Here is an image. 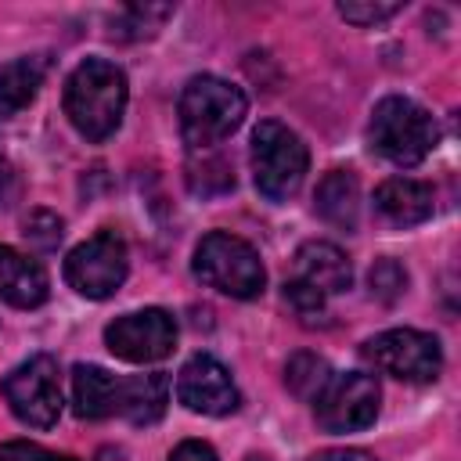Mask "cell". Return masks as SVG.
Segmentation results:
<instances>
[{
  "mask_svg": "<svg viewBox=\"0 0 461 461\" xmlns=\"http://www.w3.org/2000/svg\"><path fill=\"white\" fill-rule=\"evenodd\" d=\"M126 72L104 58H86L65 79V115L86 140H108L126 112Z\"/></svg>",
  "mask_w": 461,
  "mask_h": 461,
  "instance_id": "6da1fadb",
  "label": "cell"
},
{
  "mask_svg": "<svg viewBox=\"0 0 461 461\" xmlns=\"http://www.w3.org/2000/svg\"><path fill=\"white\" fill-rule=\"evenodd\" d=\"M306 166H310V151L295 130L274 119L252 130V176L263 198L270 202L292 198L306 176Z\"/></svg>",
  "mask_w": 461,
  "mask_h": 461,
  "instance_id": "5b68a950",
  "label": "cell"
},
{
  "mask_svg": "<svg viewBox=\"0 0 461 461\" xmlns=\"http://www.w3.org/2000/svg\"><path fill=\"white\" fill-rule=\"evenodd\" d=\"M176 400L194 411V414H209V418H223V414H234L238 403H241V393L230 378V371L209 357V353H198L191 357L180 375H176Z\"/></svg>",
  "mask_w": 461,
  "mask_h": 461,
  "instance_id": "8fae6325",
  "label": "cell"
},
{
  "mask_svg": "<svg viewBox=\"0 0 461 461\" xmlns=\"http://www.w3.org/2000/svg\"><path fill=\"white\" fill-rule=\"evenodd\" d=\"M313 209L331 227L357 230V220H360V184H357L353 169L324 173V180L317 184V194H313Z\"/></svg>",
  "mask_w": 461,
  "mask_h": 461,
  "instance_id": "2e32d148",
  "label": "cell"
},
{
  "mask_svg": "<svg viewBox=\"0 0 461 461\" xmlns=\"http://www.w3.org/2000/svg\"><path fill=\"white\" fill-rule=\"evenodd\" d=\"M328 364L317 357V353H295L292 360H288V367H285V385H288V393L292 396H299V400H313L317 393H321V385L328 382Z\"/></svg>",
  "mask_w": 461,
  "mask_h": 461,
  "instance_id": "d6986e66",
  "label": "cell"
},
{
  "mask_svg": "<svg viewBox=\"0 0 461 461\" xmlns=\"http://www.w3.org/2000/svg\"><path fill=\"white\" fill-rule=\"evenodd\" d=\"M173 14V7H151V4H133V7H126V11H119V18L112 22L115 29H112V36H119V40H140V36H151L166 18Z\"/></svg>",
  "mask_w": 461,
  "mask_h": 461,
  "instance_id": "ffe728a7",
  "label": "cell"
},
{
  "mask_svg": "<svg viewBox=\"0 0 461 461\" xmlns=\"http://www.w3.org/2000/svg\"><path fill=\"white\" fill-rule=\"evenodd\" d=\"M292 281H303L306 288H313V292H321L328 299V295H339V292H346L353 285V267H349V256L339 245L306 241L295 252Z\"/></svg>",
  "mask_w": 461,
  "mask_h": 461,
  "instance_id": "7c38bea8",
  "label": "cell"
},
{
  "mask_svg": "<svg viewBox=\"0 0 461 461\" xmlns=\"http://www.w3.org/2000/svg\"><path fill=\"white\" fill-rule=\"evenodd\" d=\"M122 403V378L97 364H76L72 367V407L86 421H101L119 414Z\"/></svg>",
  "mask_w": 461,
  "mask_h": 461,
  "instance_id": "9a60e30c",
  "label": "cell"
},
{
  "mask_svg": "<svg viewBox=\"0 0 461 461\" xmlns=\"http://www.w3.org/2000/svg\"><path fill=\"white\" fill-rule=\"evenodd\" d=\"M47 292H50L47 270L32 256H25L11 245H0V299L4 303L18 306V310H32L47 299Z\"/></svg>",
  "mask_w": 461,
  "mask_h": 461,
  "instance_id": "5bb4252c",
  "label": "cell"
},
{
  "mask_svg": "<svg viewBox=\"0 0 461 461\" xmlns=\"http://www.w3.org/2000/svg\"><path fill=\"white\" fill-rule=\"evenodd\" d=\"M364 360L400 382H436L443 371L439 339L418 328H389L364 342Z\"/></svg>",
  "mask_w": 461,
  "mask_h": 461,
  "instance_id": "52a82bcc",
  "label": "cell"
},
{
  "mask_svg": "<svg viewBox=\"0 0 461 461\" xmlns=\"http://www.w3.org/2000/svg\"><path fill=\"white\" fill-rule=\"evenodd\" d=\"M249 112L245 94L220 76H194L180 94V133L187 148L205 151L227 140Z\"/></svg>",
  "mask_w": 461,
  "mask_h": 461,
  "instance_id": "7a4b0ae2",
  "label": "cell"
},
{
  "mask_svg": "<svg viewBox=\"0 0 461 461\" xmlns=\"http://www.w3.org/2000/svg\"><path fill=\"white\" fill-rule=\"evenodd\" d=\"M169 461H216V450L209 443H202V439H184V443L173 447Z\"/></svg>",
  "mask_w": 461,
  "mask_h": 461,
  "instance_id": "4316f807",
  "label": "cell"
},
{
  "mask_svg": "<svg viewBox=\"0 0 461 461\" xmlns=\"http://www.w3.org/2000/svg\"><path fill=\"white\" fill-rule=\"evenodd\" d=\"M285 299L292 303V310L303 317V321H313V317H324V295L306 288L303 281H285Z\"/></svg>",
  "mask_w": 461,
  "mask_h": 461,
  "instance_id": "d4e9b609",
  "label": "cell"
},
{
  "mask_svg": "<svg viewBox=\"0 0 461 461\" xmlns=\"http://www.w3.org/2000/svg\"><path fill=\"white\" fill-rule=\"evenodd\" d=\"M191 270L202 285H209L230 299H256L267 285L259 252L245 238H234L227 230H212L198 241Z\"/></svg>",
  "mask_w": 461,
  "mask_h": 461,
  "instance_id": "277c9868",
  "label": "cell"
},
{
  "mask_svg": "<svg viewBox=\"0 0 461 461\" xmlns=\"http://www.w3.org/2000/svg\"><path fill=\"white\" fill-rule=\"evenodd\" d=\"M209 180H216V191H230L234 187V173L223 158H202V162H191L187 166V184L194 194H212Z\"/></svg>",
  "mask_w": 461,
  "mask_h": 461,
  "instance_id": "44dd1931",
  "label": "cell"
},
{
  "mask_svg": "<svg viewBox=\"0 0 461 461\" xmlns=\"http://www.w3.org/2000/svg\"><path fill=\"white\" fill-rule=\"evenodd\" d=\"M310 461H375L367 450H353V447H346V450H321V454H313Z\"/></svg>",
  "mask_w": 461,
  "mask_h": 461,
  "instance_id": "83f0119b",
  "label": "cell"
},
{
  "mask_svg": "<svg viewBox=\"0 0 461 461\" xmlns=\"http://www.w3.org/2000/svg\"><path fill=\"white\" fill-rule=\"evenodd\" d=\"M130 274L126 241L115 230H97L65 256V281L86 299H108Z\"/></svg>",
  "mask_w": 461,
  "mask_h": 461,
  "instance_id": "ba28073f",
  "label": "cell"
},
{
  "mask_svg": "<svg viewBox=\"0 0 461 461\" xmlns=\"http://www.w3.org/2000/svg\"><path fill=\"white\" fill-rule=\"evenodd\" d=\"M47 76V58L43 54H25L7 65H0V122L18 115L43 86Z\"/></svg>",
  "mask_w": 461,
  "mask_h": 461,
  "instance_id": "e0dca14e",
  "label": "cell"
},
{
  "mask_svg": "<svg viewBox=\"0 0 461 461\" xmlns=\"http://www.w3.org/2000/svg\"><path fill=\"white\" fill-rule=\"evenodd\" d=\"M245 461H263V457H256V454H252V457H245Z\"/></svg>",
  "mask_w": 461,
  "mask_h": 461,
  "instance_id": "f1b7e54d",
  "label": "cell"
},
{
  "mask_svg": "<svg viewBox=\"0 0 461 461\" xmlns=\"http://www.w3.org/2000/svg\"><path fill=\"white\" fill-rule=\"evenodd\" d=\"M400 7H403L400 0H385V4H378V0H342L339 14L346 22H353V25H375V22L389 18V14H396Z\"/></svg>",
  "mask_w": 461,
  "mask_h": 461,
  "instance_id": "cb8c5ba5",
  "label": "cell"
},
{
  "mask_svg": "<svg viewBox=\"0 0 461 461\" xmlns=\"http://www.w3.org/2000/svg\"><path fill=\"white\" fill-rule=\"evenodd\" d=\"M367 281H371V292L389 303V299H396V295L407 288V270H403L396 259H378V263L371 267Z\"/></svg>",
  "mask_w": 461,
  "mask_h": 461,
  "instance_id": "603a6c76",
  "label": "cell"
},
{
  "mask_svg": "<svg viewBox=\"0 0 461 461\" xmlns=\"http://www.w3.org/2000/svg\"><path fill=\"white\" fill-rule=\"evenodd\" d=\"M65 223H61V216H54L50 209H36V212H29L25 216V238H29V245H36V249H43V252H50V249H58V241H61V230Z\"/></svg>",
  "mask_w": 461,
  "mask_h": 461,
  "instance_id": "7402d4cb",
  "label": "cell"
},
{
  "mask_svg": "<svg viewBox=\"0 0 461 461\" xmlns=\"http://www.w3.org/2000/svg\"><path fill=\"white\" fill-rule=\"evenodd\" d=\"M375 209L393 223V227H414L425 223L436 209V194L425 180L414 176H389L375 191Z\"/></svg>",
  "mask_w": 461,
  "mask_h": 461,
  "instance_id": "4fadbf2b",
  "label": "cell"
},
{
  "mask_svg": "<svg viewBox=\"0 0 461 461\" xmlns=\"http://www.w3.org/2000/svg\"><path fill=\"white\" fill-rule=\"evenodd\" d=\"M104 346L126 364H155L173 353L176 321H173V313H166L158 306L122 313L104 328Z\"/></svg>",
  "mask_w": 461,
  "mask_h": 461,
  "instance_id": "30bf717a",
  "label": "cell"
},
{
  "mask_svg": "<svg viewBox=\"0 0 461 461\" xmlns=\"http://www.w3.org/2000/svg\"><path fill=\"white\" fill-rule=\"evenodd\" d=\"M0 461H76V457L47 450V447L29 443V439H7V443H0Z\"/></svg>",
  "mask_w": 461,
  "mask_h": 461,
  "instance_id": "484cf974",
  "label": "cell"
},
{
  "mask_svg": "<svg viewBox=\"0 0 461 461\" xmlns=\"http://www.w3.org/2000/svg\"><path fill=\"white\" fill-rule=\"evenodd\" d=\"M371 148L393 166H418L439 140L436 119L411 97H382L367 122Z\"/></svg>",
  "mask_w": 461,
  "mask_h": 461,
  "instance_id": "3957f363",
  "label": "cell"
},
{
  "mask_svg": "<svg viewBox=\"0 0 461 461\" xmlns=\"http://www.w3.org/2000/svg\"><path fill=\"white\" fill-rule=\"evenodd\" d=\"M378 382L364 371L328 375L321 393L313 396V414L324 432H360L378 418Z\"/></svg>",
  "mask_w": 461,
  "mask_h": 461,
  "instance_id": "9c48e42d",
  "label": "cell"
},
{
  "mask_svg": "<svg viewBox=\"0 0 461 461\" xmlns=\"http://www.w3.org/2000/svg\"><path fill=\"white\" fill-rule=\"evenodd\" d=\"M11 414L32 429H50L61 414V375L58 360L47 353H36L7 371L0 385Z\"/></svg>",
  "mask_w": 461,
  "mask_h": 461,
  "instance_id": "8992f818",
  "label": "cell"
},
{
  "mask_svg": "<svg viewBox=\"0 0 461 461\" xmlns=\"http://www.w3.org/2000/svg\"><path fill=\"white\" fill-rule=\"evenodd\" d=\"M169 403V378L162 371H148V375H133L122 378V403L119 414L130 425H155L166 414Z\"/></svg>",
  "mask_w": 461,
  "mask_h": 461,
  "instance_id": "ac0fdd59",
  "label": "cell"
}]
</instances>
